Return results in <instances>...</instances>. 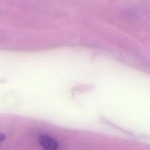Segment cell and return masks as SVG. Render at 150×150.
I'll list each match as a JSON object with an SVG mask.
<instances>
[{
  "label": "cell",
  "instance_id": "obj_2",
  "mask_svg": "<svg viewBox=\"0 0 150 150\" xmlns=\"http://www.w3.org/2000/svg\"><path fill=\"white\" fill-rule=\"evenodd\" d=\"M5 134H4L3 133H1L0 132V142L3 141L5 139Z\"/></svg>",
  "mask_w": 150,
  "mask_h": 150
},
{
  "label": "cell",
  "instance_id": "obj_1",
  "mask_svg": "<svg viewBox=\"0 0 150 150\" xmlns=\"http://www.w3.org/2000/svg\"><path fill=\"white\" fill-rule=\"evenodd\" d=\"M40 145L45 150H57V142L52 138L47 135H42L39 139Z\"/></svg>",
  "mask_w": 150,
  "mask_h": 150
}]
</instances>
